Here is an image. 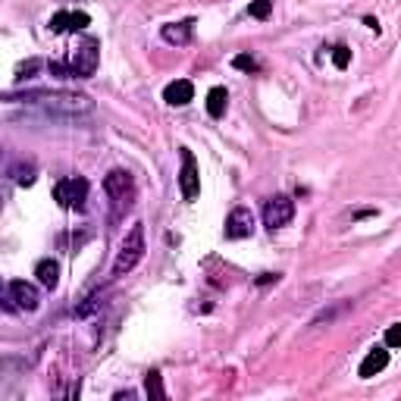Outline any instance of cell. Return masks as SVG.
Masks as SVG:
<instances>
[{"label":"cell","instance_id":"6da1fadb","mask_svg":"<svg viewBox=\"0 0 401 401\" xmlns=\"http://www.w3.org/2000/svg\"><path fill=\"white\" fill-rule=\"evenodd\" d=\"M10 104H29L35 110L47 113L56 119H81L94 113V100L88 94H75V91H22V94H6Z\"/></svg>","mask_w":401,"mask_h":401},{"label":"cell","instance_id":"7a4b0ae2","mask_svg":"<svg viewBox=\"0 0 401 401\" xmlns=\"http://www.w3.org/2000/svg\"><path fill=\"white\" fill-rule=\"evenodd\" d=\"M144 229H141V223H135L129 229V235L123 238V244H119V254H116V260H113V276H125V273H132V269L141 263V257H144Z\"/></svg>","mask_w":401,"mask_h":401},{"label":"cell","instance_id":"3957f363","mask_svg":"<svg viewBox=\"0 0 401 401\" xmlns=\"http://www.w3.org/2000/svg\"><path fill=\"white\" fill-rule=\"evenodd\" d=\"M88 198V179L81 175H69V179H60L54 185V200L66 210H81Z\"/></svg>","mask_w":401,"mask_h":401},{"label":"cell","instance_id":"277c9868","mask_svg":"<svg viewBox=\"0 0 401 401\" xmlns=\"http://www.w3.org/2000/svg\"><path fill=\"white\" fill-rule=\"evenodd\" d=\"M97 63H100V41L97 38H85V41L75 47L69 66H72L75 79H91V75L97 72Z\"/></svg>","mask_w":401,"mask_h":401},{"label":"cell","instance_id":"5b68a950","mask_svg":"<svg viewBox=\"0 0 401 401\" xmlns=\"http://www.w3.org/2000/svg\"><path fill=\"white\" fill-rule=\"evenodd\" d=\"M104 191L116 200V207H132V200H135V179L125 169H110L104 175Z\"/></svg>","mask_w":401,"mask_h":401},{"label":"cell","instance_id":"8992f818","mask_svg":"<svg viewBox=\"0 0 401 401\" xmlns=\"http://www.w3.org/2000/svg\"><path fill=\"white\" fill-rule=\"evenodd\" d=\"M294 217V200L288 198V194H276V198H267L263 200V226L267 229H282V226H288Z\"/></svg>","mask_w":401,"mask_h":401},{"label":"cell","instance_id":"52a82bcc","mask_svg":"<svg viewBox=\"0 0 401 401\" xmlns=\"http://www.w3.org/2000/svg\"><path fill=\"white\" fill-rule=\"evenodd\" d=\"M38 304H41V294L31 282L13 279L6 285V310H16V307L19 310H38Z\"/></svg>","mask_w":401,"mask_h":401},{"label":"cell","instance_id":"ba28073f","mask_svg":"<svg viewBox=\"0 0 401 401\" xmlns=\"http://www.w3.org/2000/svg\"><path fill=\"white\" fill-rule=\"evenodd\" d=\"M182 157V169H179V188H182V198L185 200H194L200 191V173H198V160H194V154L188 148L179 150Z\"/></svg>","mask_w":401,"mask_h":401},{"label":"cell","instance_id":"9c48e42d","mask_svg":"<svg viewBox=\"0 0 401 401\" xmlns=\"http://www.w3.org/2000/svg\"><path fill=\"white\" fill-rule=\"evenodd\" d=\"M254 213L248 210V207H235V210L226 217V238H232V242H242V238H251L254 235Z\"/></svg>","mask_w":401,"mask_h":401},{"label":"cell","instance_id":"30bf717a","mask_svg":"<svg viewBox=\"0 0 401 401\" xmlns=\"http://www.w3.org/2000/svg\"><path fill=\"white\" fill-rule=\"evenodd\" d=\"M91 25V16L81 10H60L50 16V31H56V35H63V31H81Z\"/></svg>","mask_w":401,"mask_h":401},{"label":"cell","instance_id":"8fae6325","mask_svg":"<svg viewBox=\"0 0 401 401\" xmlns=\"http://www.w3.org/2000/svg\"><path fill=\"white\" fill-rule=\"evenodd\" d=\"M386 367H388V348H386V345H379V348L367 351V357H363L361 367H357V376H361V379H370V376L382 373Z\"/></svg>","mask_w":401,"mask_h":401},{"label":"cell","instance_id":"7c38bea8","mask_svg":"<svg viewBox=\"0 0 401 401\" xmlns=\"http://www.w3.org/2000/svg\"><path fill=\"white\" fill-rule=\"evenodd\" d=\"M191 97H194V85L188 79H175L163 88V100H166L169 107H185Z\"/></svg>","mask_w":401,"mask_h":401},{"label":"cell","instance_id":"4fadbf2b","mask_svg":"<svg viewBox=\"0 0 401 401\" xmlns=\"http://www.w3.org/2000/svg\"><path fill=\"white\" fill-rule=\"evenodd\" d=\"M194 35V19H182V22H166L160 29V38L166 44H188Z\"/></svg>","mask_w":401,"mask_h":401},{"label":"cell","instance_id":"5bb4252c","mask_svg":"<svg viewBox=\"0 0 401 401\" xmlns=\"http://www.w3.org/2000/svg\"><path fill=\"white\" fill-rule=\"evenodd\" d=\"M35 276H38V282H41L44 288H50V292H54L56 282H60V263L50 260V257H44V260H38Z\"/></svg>","mask_w":401,"mask_h":401},{"label":"cell","instance_id":"9a60e30c","mask_svg":"<svg viewBox=\"0 0 401 401\" xmlns=\"http://www.w3.org/2000/svg\"><path fill=\"white\" fill-rule=\"evenodd\" d=\"M226 104H229V94H226V88H210L207 91V113H210V119H223L226 116Z\"/></svg>","mask_w":401,"mask_h":401},{"label":"cell","instance_id":"2e32d148","mask_svg":"<svg viewBox=\"0 0 401 401\" xmlns=\"http://www.w3.org/2000/svg\"><path fill=\"white\" fill-rule=\"evenodd\" d=\"M144 388H148V395L154 401H163L166 398V388H163V376L157 373V370H150L148 373V379H144Z\"/></svg>","mask_w":401,"mask_h":401},{"label":"cell","instance_id":"e0dca14e","mask_svg":"<svg viewBox=\"0 0 401 401\" xmlns=\"http://www.w3.org/2000/svg\"><path fill=\"white\" fill-rule=\"evenodd\" d=\"M97 307H104V294H100V292H97V294H91V298H88L85 304L75 307V317H88V313H94Z\"/></svg>","mask_w":401,"mask_h":401},{"label":"cell","instance_id":"ac0fdd59","mask_svg":"<svg viewBox=\"0 0 401 401\" xmlns=\"http://www.w3.org/2000/svg\"><path fill=\"white\" fill-rule=\"evenodd\" d=\"M332 63H336V69H348V63H351V47H345V44H336V47H332Z\"/></svg>","mask_w":401,"mask_h":401},{"label":"cell","instance_id":"d6986e66","mask_svg":"<svg viewBox=\"0 0 401 401\" xmlns=\"http://www.w3.org/2000/svg\"><path fill=\"white\" fill-rule=\"evenodd\" d=\"M273 13V0H251V16L254 19H269Z\"/></svg>","mask_w":401,"mask_h":401},{"label":"cell","instance_id":"ffe728a7","mask_svg":"<svg viewBox=\"0 0 401 401\" xmlns=\"http://www.w3.org/2000/svg\"><path fill=\"white\" fill-rule=\"evenodd\" d=\"M47 72L54 75V79H75V72H72V66L69 63H47Z\"/></svg>","mask_w":401,"mask_h":401},{"label":"cell","instance_id":"44dd1931","mask_svg":"<svg viewBox=\"0 0 401 401\" xmlns=\"http://www.w3.org/2000/svg\"><path fill=\"white\" fill-rule=\"evenodd\" d=\"M386 348H401V323H392L386 329V338H382Z\"/></svg>","mask_w":401,"mask_h":401},{"label":"cell","instance_id":"7402d4cb","mask_svg":"<svg viewBox=\"0 0 401 401\" xmlns=\"http://www.w3.org/2000/svg\"><path fill=\"white\" fill-rule=\"evenodd\" d=\"M232 66L242 69V72H257V60L251 54H238L235 60H232Z\"/></svg>","mask_w":401,"mask_h":401},{"label":"cell","instance_id":"603a6c76","mask_svg":"<svg viewBox=\"0 0 401 401\" xmlns=\"http://www.w3.org/2000/svg\"><path fill=\"white\" fill-rule=\"evenodd\" d=\"M38 69H41V60H29V63H22V66L16 69V79L22 81V79H31V75L38 72Z\"/></svg>","mask_w":401,"mask_h":401},{"label":"cell","instance_id":"cb8c5ba5","mask_svg":"<svg viewBox=\"0 0 401 401\" xmlns=\"http://www.w3.org/2000/svg\"><path fill=\"white\" fill-rule=\"evenodd\" d=\"M279 279V276H273V273H263L260 279H257V285H269V282H276Z\"/></svg>","mask_w":401,"mask_h":401},{"label":"cell","instance_id":"d4e9b609","mask_svg":"<svg viewBox=\"0 0 401 401\" xmlns=\"http://www.w3.org/2000/svg\"><path fill=\"white\" fill-rule=\"evenodd\" d=\"M363 25H367V29H373V31H376V35H379V22H376V19H373V16H367V19H363Z\"/></svg>","mask_w":401,"mask_h":401}]
</instances>
